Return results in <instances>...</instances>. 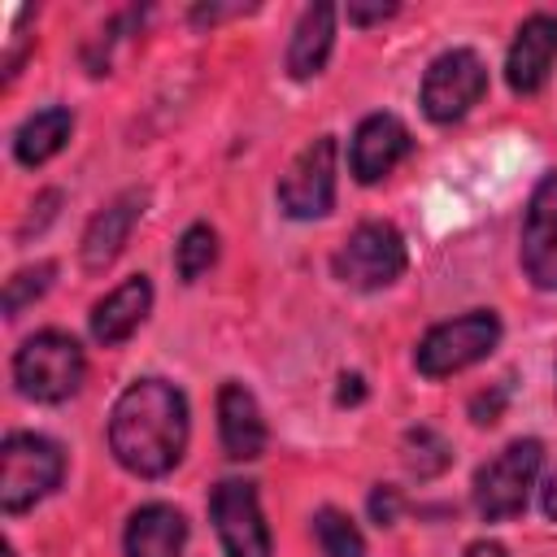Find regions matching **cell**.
I'll list each match as a JSON object with an SVG mask.
<instances>
[{"label":"cell","instance_id":"1","mask_svg":"<svg viewBox=\"0 0 557 557\" xmlns=\"http://www.w3.org/2000/svg\"><path fill=\"white\" fill-rule=\"evenodd\" d=\"M109 448L122 470L161 479L187 448V400L165 379H135L109 413Z\"/></svg>","mask_w":557,"mask_h":557},{"label":"cell","instance_id":"2","mask_svg":"<svg viewBox=\"0 0 557 557\" xmlns=\"http://www.w3.org/2000/svg\"><path fill=\"white\" fill-rule=\"evenodd\" d=\"M83 348L65 331H39L13 352V383L26 400L57 405L78 392L83 383Z\"/></svg>","mask_w":557,"mask_h":557},{"label":"cell","instance_id":"3","mask_svg":"<svg viewBox=\"0 0 557 557\" xmlns=\"http://www.w3.org/2000/svg\"><path fill=\"white\" fill-rule=\"evenodd\" d=\"M65 474V457L52 440L35 431H13L0 444V505L4 513H22L44 500Z\"/></svg>","mask_w":557,"mask_h":557},{"label":"cell","instance_id":"4","mask_svg":"<svg viewBox=\"0 0 557 557\" xmlns=\"http://www.w3.org/2000/svg\"><path fill=\"white\" fill-rule=\"evenodd\" d=\"M540 461H544L540 440H513L492 461H483L479 474H474V509H479V518L483 522H505V518L522 513L527 496L535 487Z\"/></svg>","mask_w":557,"mask_h":557},{"label":"cell","instance_id":"5","mask_svg":"<svg viewBox=\"0 0 557 557\" xmlns=\"http://www.w3.org/2000/svg\"><path fill=\"white\" fill-rule=\"evenodd\" d=\"M496 339H500V318L492 309H470L453 322L431 326L413 352V366L426 379H444V374H457V370L483 361L496 348Z\"/></svg>","mask_w":557,"mask_h":557},{"label":"cell","instance_id":"6","mask_svg":"<svg viewBox=\"0 0 557 557\" xmlns=\"http://www.w3.org/2000/svg\"><path fill=\"white\" fill-rule=\"evenodd\" d=\"M405 239L392 222H361L335 252V278L357 292H379L405 274Z\"/></svg>","mask_w":557,"mask_h":557},{"label":"cell","instance_id":"7","mask_svg":"<svg viewBox=\"0 0 557 557\" xmlns=\"http://www.w3.org/2000/svg\"><path fill=\"white\" fill-rule=\"evenodd\" d=\"M483 91H487V65L479 61V52L470 48L440 52L422 78V113L431 122H457L470 113V104H479Z\"/></svg>","mask_w":557,"mask_h":557},{"label":"cell","instance_id":"8","mask_svg":"<svg viewBox=\"0 0 557 557\" xmlns=\"http://www.w3.org/2000/svg\"><path fill=\"white\" fill-rule=\"evenodd\" d=\"M278 205L287 218H322L335 205V135L309 139L278 178Z\"/></svg>","mask_w":557,"mask_h":557},{"label":"cell","instance_id":"9","mask_svg":"<svg viewBox=\"0 0 557 557\" xmlns=\"http://www.w3.org/2000/svg\"><path fill=\"white\" fill-rule=\"evenodd\" d=\"M209 513L226 557H270V531L257 505V487L244 479H222L209 496Z\"/></svg>","mask_w":557,"mask_h":557},{"label":"cell","instance_id":"10","mask_svg":"<svg viewBox=\"0 0 557 557\" xmlns=\"http://www.w3.org/2000/svg\"><path fill=\"white\" fill-rule=\"evenodd\" d=\"M522 270L540 292H557V174H544L527 200Z\"/></svg>","mask_w":557,"mask_h":557},{"label":"cell","instance_id":"11","mask_svg":"<svg viewBox=\"0 0 557 557\" xmlns=\"http://www.w3.org/2000/svg\"><path fill=\"white\" fill-rule=\"evenodd\" d=\"M413 139H409V126L396 117V113H370L357 135H352V152H348V165L357 174V183H379L383 174H392L405 157H409Z\"/></svg>","mask_w":557,"mask_h":557},{"label":"cell","instance_id":"12","mask_svg":"<svg viewBox=\"0 0 557 557\" xmlns=\"http://www.w3.org/2000/svg\"><path fill=\"white\" fill-rule=\"evenodd\" d=\"M557 61V17L553 13H531L505 57V78L518 96H531L548 83V70Z\"/></svg>","mask_w":557,"mask_h":557},{"label":"cell","instance_id":"13","mask_svg":"<svg viewBox=\"0 0 557 557\" xmlns=\"http://www.w3.org/2000/svg\"><path fill=\"white\" fill-rule=\"evenodd\" d=\"M144 200H148V191H122L117 200H109L91 222H87V231H83V265L91 270V274H100V270H109L113 261H117V252L126 248V239H131V226L139 222V213H144Z\"/></svg>","mask_w":557,"mask_h":557},{"label":"cell","instance_id":"14","mask_svg":"<svg viewBox=\"0 0 557 557\" xmlns=\"http://www.w3.org/2000/svg\"><path fill=\"white\" fill-rule=\"evenodd\" d=\"M218 435L231 461H252L265 453V418L257 409V396L235 379L218 392Z\"/></svg>","mask_w":557,"mask_h":557},{"label":"cell","instance_id":"15","mask_svg":"<svg viewBox=\"0 0 557 557\" xmlns=\"http://www.w3.org/2000/svg\"><path fill=\"white\" fill-rule=\"evenodd\" d=\"M148 309H152V283H148V274H131L104 300H96V309H91V339L104 344V348L131 339L139 331V322L148 318Z\"/></svg>","mask_w":557,"mask_h":557},{"label":"cell","instance_id":"16","mask_svg":"<svg viewBox=\"0 0 557 557\" xmlns=\"http://www.w3.org/2000/svg\"><path fill=\"white\" fill-rule=\"evenodd\" d=\"M187 522L174 505H144L126 522V557H178Z\"/></svg>","mask_w":557,"mask_h":557},{"label":"cell","instance_id":"17","mask_svg":"<svg viewBox=\"0 0 557 557\" xmlns=\"http://www.w3.org/2000/svg\"><path fill=\"white\" fill-rule=\"evenodd\" d=\"M331 44H335V9L331 4H309L292 30V44H287V74L292 78H313L326 57H331Z\"/></svg>","mask_w":557,"mask_h":557},{"label":"cell","instance_id":"18","mask_svg":"<svg viewBox=\"0 0 557 557\" xmlns=\"http://www.w3.org/2000/svg\"><path fill=\"white\" fill-rule=\"evenodd\" d=\"M70 131H74V113H70V109H61V104L39 109V113H30V117L17 126V135H13V157H17L22 165H44L48 157H57V152L65 148Z\"/></svg>","mask_w":557,"mask_h":557},{"label":"cell","instance_id":"19","mask_svg":"<svg viewBox=\"0 0 557 557\" xmlns=\"http://www.w3.org/2000/svg\"><path fill=\"white\" fill-rule=\"evenodd\" d=\"M213 261H218V235H213V226H205V222L187 226L183 239L174 244V270H178V278L183 283H196Z\"/></svg>","mask_w":557,"mask_h":557},{"label":"cell","instance_id":"20","mask_svg":"<svg viewBox=\"0 0 557 557\" xmlns=\"http://www.w3.org/2000/svg\"><path fill=\"white\" fill-rule=\"evenodd\" d=\"M313 535H318V548H322L326 557H366L361 531H357L352 518L339 513V509H318V513H313Z\"/></svg>","mask_w":557,"mask_h":557},{"label":"cell","instance_id":"21","mask_svg":"<svg viewBox=\"0 0 557 557\" xmlns=\"http://www.w3.org/2000/svg\"><path fill=\"white\" fill-rule=\"evenodd\" d=\"M405 461H409V470H413L418 479H431V474H440V470L453 461V448H448V440H444L440 431L413 426V431L405 435Z\"/></svg>","mask_w":557,"mask_h":557},{"label":"cell","instance_id":"22","mask_svg":"<svg viewBox=\"0 0 557 557\" xmlns=\"http://www.w3.org/2000/svg\"><path fill=\"white\" fill-rule=\"evenodd\" d=\"M52 274H57V265H52V261H39V265L17 270V274L4 283V313H9V318H17V313H22L30 300H39V296L48 292Z\"/></svg>","mask_w":557,"mask_h":557},{"label":"cell","instance_id":"23","mask_svg":"<svg viewBox=\"0 0 557 557\" xmlns=\"http://www.w3.org/2000/svg\"><path fill=\"white\" fill-rule=\"evenodd\" d=\"M396 513H400L396 487H374V492H370V518H374L379 527H387V522H396Z\"/></svg>","mask_w":557,"mask_h":557},{"label":"cell","instance_id":"24","mask_svg":"<svg viewBox=\"0 0 557 557\" xmlns=\"http://www.w3.org/2000/svg\"><path fill=\"white\" fill-rule=\"evenodd\" d=\"M500 400H505V387H496L492 396H474V405H470V418H474L479 426L496 422V413H500Z\"/></svg>","mask_w":557,"mask_h":557},{"label":"cell","instance_id":"25","mask_svg":"<svg viewBox=\"0 0 557 557\" xmlns=\"http://www.w3.org/2000/svg\"><path fill=\"white\" fill-rule=\"evenodd\" d=\"M396 13V4H348V22H357V26H370V22H383V17H392Z\"/></svg>","mask_w":557,"mask_h":557},{"label":"cell","instance_id":"26","mask_svg":"<svg viewBox=\"0 0 557 557\" xmlns=\"http://www.w3.org/2000/svg\"><path fill=\"white\" fill-rule=\"evenodd\" d=\"M544 513L557 522V470L544 479Z\"/></svg>","mask_w":557,"mask_h":557},{"label":"cell","instance_id":"27","mask_svg":"<svg viewBox=\"0 0 557 557\" xmlns=\"http://www.w3.org/2000/svg\"><path fill=\"white\" fill-rule=\"evenodd\" d=\"M466 557H509L500 544H492V540H474L470 548H466Z\"/></svg>","mask_w":557,"mask_h":557},{"label":"cell","instance_id":"28","mask_svg":"<svg viewBox=\"0 0 557 557\" xmlns=\"http://www.w3.org/2000/svg\"><path fill=\"white\" fill-rule=\"evenodd\" d=\"M339 383H344L339 387V400H361V374H344Z\"/></svg>","mask_w":557,"mask_h":557},{"label":"cell","instance_id":"29","mask_svg":"<svg viewBox=\"0 0 557 557\" xmlns=\"http://www.w3.org/2000/svg\"><path fill=\"white\" fill-rule=\"evenodd\" d=\"M0 557H13V548H4V553H0Z\"/></svg>","mask_w":557,"mask_h":557}]
</instances>
